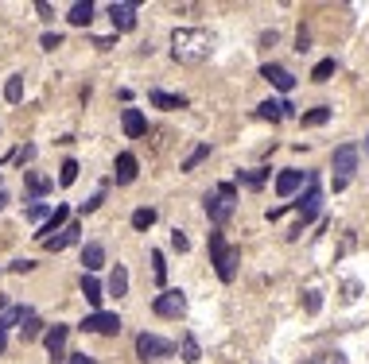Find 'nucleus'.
I'll return each instance as SVG.
<instances>
[{"label": "nucleus", "mask_w": 369, "mask_h": 364, "mask_svg": "<svg viewBox=\"0 0 369 364\" xmlns=\"http://www.w3.org/2000/svg\"><path fill=\"white\" fill-rule=\"evenodd\" d=\"M210 51H214L210 31H202V28H175L171 31V55H175V62L199 66V62L210 59Z\"/></svg>", "instance_id": "f257e3e1"}, {"label": "nucleus", "mask_w": 369, "mask_h": 364, "mask_svg": "<svg viewBox=\"0 0 369 364\" xmlns=\"http://www.w3.org/2000/svg\"><path fill=\"white\" fill-rule=\"evenodd\" d=\"M206 244H210V263H214L218 279H221V283H233V279H237V263H241V248H233L218 229L206 237Z\"/></svg>", "instance_id": "f03ea898"}, {"label": "nucleus", "mask_w": 369, "mask_h": 364, "mask_svg": "<svg viewBox=\"0 0 369 364\" xmlns=\"http://www.w3.org/2000/svg\"><path fill=\"white\" fill-rule=\"evenodd\" d=\"M319 202H323V190H319L315 175H307V190H303V194H299V202H295V210H299V217H295V225H292L288 241H299V237H303V229H307L311 221L319 217Z\"/></svg>", "instance_id": "7ed1b4c3"}, {"label": "nucleus", "mask_w": 369, "mask_h": 364, "mask_svg": "<svg viewBox=\"0 0 369 364\" xmlns=\"http://www.w3.org/2000/svg\"><path fill=\"white\" fill-rule=\"evenodd\" d=\"M202 205H206V217L214 221V225H226V221L233 217V210H237V186L233 182H218Z\"/></svg>", "instance_id": "20e7f679"}, {"label": "nucleus", "mask_w": 369, "mask_h": 364, "mask_svg": "<svg viewBox=\"0 0 369 364\" xmlns=\"http://www.w3.org/2000/svg\"><path fill=\"white\" fill-rule=\"evenodd\" d=\"M82 334H97V337H117L121 334V314H109V310H94L78 322Z\"/></svg>", "instance_id": "39448f33"}, {"label": "nucleus", "mask_w": 369, "mask_h": 364, "mask_svg": "<svg viewBox=\"0 0 369 364\" xmlns=\"http://www.w3.org/2000/svg\"><path fill=\"white\" fill-rule=\"evenodd\" d=\"M152 314H155V318H183V314H187V295L163 287V291L155 295V302H152Z\"/></svg>", "instance_id": "423d86ee"}, {"label": "nucleus", "mask_w": 369, "mask_h": 364, "mask_svg": "<svg viewBox=\"0 0 369 364\" xmlns=\"http://www.w3.org/2000/svg\"><path fill=\"white\" fill-rule=\"evenodd\" d=\"M171 353H175L171 341H163V337H155V334H136V357H141L144 364L148 360H163V357H171Z\"/></svg>", "instance_id": "0eeeda50"}, {"label": "nucleus", "mask_w": 369, "mask_h": 364, "mask_svg": "<svg viewBox=\"0 0 369 364\" xmlns=\"http://www.w3.org/2000/svg\"><path fill=\"white\" fill-rule=\"evenodd\" d=\"M67 337H70V326H62V322H55V326L43 334V345H47V353H51V364H67L70 360Z\"/></svg>", "instance_id": "6e6552de"}, {"label": "nucleus", "mask_w": 369, "mask_h": 364, "mask_svg": "<svg viewBox=\"0 0 369 364\" xmlns=\"http://www.w3.org/2000/svg\"><path fill=\"white\" fill-rule=\"evenodd\" d=\"M331 171H334V178L350 182V175L358 171V147H354V144H338V147H334V155H331Z\"/></svg>", "instance_id": "1a4fd4ad"}, {"label": "nucleus", "mask_w": 369, "mask_h": 364, "mask_svg": "<svg viewBox=\"0 0 369 364\" xmlns=\"http://www.w3.org/2000/svg\"><path fill=\"white\" fill-rule=\"evenodd\" d=\"M109 20H113V31H133L136 28V4L133 0H113L109 4Z\"/></svg>", "instance_id": "9d476101"}, {"label": "nucleus", "mask_w": 369, "mask_h": 364, "mask_svg": "<svg viewBox=\"0 0 369 364\" xmlns=\"http://www.w3.org/2000/svg\"><path fill=\"white\" fill-rule=\"evenodd\" d=\"M67 225H70V205H55L51 221H47V225H43V229H39V233H35V241H39V244H47V241H51V237H59V233H62V229H67Z\"/></svg>", "instance_id": "9b49d317"}, {"label": "nucleus", "mask_w": 369, "mask_h": 364, "mask_svg": "<svg viewBox=\"0 0 369 364\" xmlns=\"http://www.w3.org/2000/svg\"><path fill=\"white\" fill-rule=\"evenodd\" d=\"M136 175H141L136 155L133 152H121L117 155V167H113V182H117V186H128V182H136Z\"/></svg>", "instance_id": "f8f14e48"}, {"label": "nucleus", "mask_w": 369, "mask_h": 364, "mask_svg": "<svg viewBox=\"0 0 369 364\" xmlns=\"http://www.w3.org/2000/svg\"><path fill=\"white\" fill-rule=\"evenodd\" d=\"M35 314L31 306H16L12 299H0V334H8V326H23V318Z\"/></svg>", "instance_id": "ddd939ff"}, {"label": "nucleus", "mask_w": 369, "mask_h": 364, "mask_svg": "<svg viewBox=\"0 0 369 364\" xmlns=\"http://www.w3.org/2000/svg\"><path fill=\"white\" fill-rule=\"evenodd\" d=\"M260 78L272 81V86L280 89V93H292V89H295V78H292L288 70H284L280 62H265V66H260Z\"/></svg>", "instance_id": "4468645a"}, {"label": "nucleus", "mask_w": 369, "mask_h": 364, "mask_svg": "<svg viewBox=\"0 0 369 364\" xmlns=\"http://www.w3.org/2000/svg\"><path fill=\"white\" fill-rule=\"evenodd\" d=\"M292 109H295V105L284 101V97H268V101L257 105V117L260 120H284V117H292Z\"/></svg>", "instance_id": "2eb2a0df"}, {"label": "nucleus", "mask_w": 369, "mask_h": 364, "mask_svg": "<svg viewBox=\"0 0 369 364\" xmlns=\"http://www.w3.org/2000/svg\"><path fill=\"white\" fill-rule=\"evenodd\" d=\"M121 128H125L128 140H141L144 132H148V117H144L141 109H125V113H121Z\"/></svg>", "instance_id": "dca6fc26"}, {"label": "nucleus", "mask_w": 369, "mask_h": 364, "mask_svg": "<svg viewBox=\"0 0 369 364\" xmlns=\"http://www.w3.org/2000/svg\"><path fill=\"white\" fill-rule=\"evenodd\" d=\"M148 105H155V109H187V97L183 93H163V89H152L148 93Z\"/></svg>", "instance_id": "f3484780"}, {"label": "nucleus", "mask_w": 369, "mask_h": 364, "mask_svg": "<svg viewBox=\"0 0 369 364\" xmlns=\"http://www.w3.org/2000/svg\"><path fill=\"white\" fill-rule=\"evenodd\" d=\"M23 182H28L31 198H43L47 190H55V178L43 175V171H23Z\"/></svg>", "instance_id": "a211bd4d"}, {"label": "nucleus", "mask_w": 369, "mask_h": 364, "mask_svg": "<svg viewBox=\"0 0 369 364\" xmlns=\"http://www.w3.org/2000/svg\"><path fill=\"white\" fill-rule=\"evenodd\" d=\"M78 233H82V229H78V221H70V225H67V229H62V233H59V237H51V241H47L43 248H47V252H62V248H70V244H78Z\"/></svg>", "instance_id": "6ab92c4d"}, {"label": "nucleus", "mask_w": 369, "mask_h": 364, "mask_svg": "<svg viewBox=\"0 0 369 364\" xmlns=\"http://www.w3.org/2000/svg\"><path fill=\"white\" fill-rule=\"evenodd\" d=\"M82 268H86V275L101 271L105 268V248L101 244H86V248H82Z\"/></svg>", "instance_id": "aec40b11"}, {"label": "nucleus", "mask_w": 369, "mask_h": 364, "mask_svg": "<svg viewBox=\"0 0 369 364\" xmlns=\"http://www.w3.org/2000/svg\"><path fill=\"white\" fill-rule=\"evenodd\" d=\"M105 291H109L113 299H125V295H128V271H125V263H117V268L109 271V283H105Z\"/></svg>", "instance_id": "412c9836"}, {"label": "nucleus", "mask_w": 369, "mask_h": 364, "mask_svg": "<svg viewBox=\"0 0 369 364\" xmlns=\"http://www.w3.org/2000/svg\"><path fill=\"white\" fill-rule=\"evenodd\" d=\"M299 186H303V171H280L276 175V194L280 198H292Z\"/></svg>", "instance_id": "4be33fe9"}, {"label": "nucleus", "mask_w": 369, "mask_h": 364, "mask_svg": "<svg viewBox=\"0 0 369 364\" xmlns=\"http://www.w3.org/2000/svg\"><path fill=\"white\" fill-rule=\"evenodd\" d=\"M67 20L74 23V28H89V20H94V4L89 0H78V4H70V16Z\"/></svg>", "instance_id": "5701e85b"}, {"label": "nucleus", "mask_w": 369, "mask_h": 364, "mask_svg": "<svg viewBox=\"0 0 369 364\" xmlns=\"http://www.w3.org/2000/svg\"><path fill=\"white\" fill-rule=\"evenodd\" d=\"M82 295H86V302H89V306H101V299H105V287L97 283L94 275H82Z\"/></svg>", "instance_id": "b1692460"}, {"label": "nucleus", "mask_w": 369, "mask_h": 364, "mask_svg": "<svg viewBox=\"0 0 369 364\" xmlns=\"http://www.w3.org/2000/svg\"><path fill=\"white\" fill-rule=\"evenodd\" d=\"M237 182L241 186H249V190H260L268 182V171L265 167H253V171H237Z\"/></svg>", "instance_id": "393cba45"}, {"label": "nucleus", "mask_w": 369, "mask_h": 364, "mask_svg": "<svg viewBox=\"0 0 369 364\" xmlns=\"http://www.w3.org/2000/svg\"><path fill=\"white\" fill-rule=\"evenodd\" d=\"M155 217H160V213H155L152 205H141V210H133V229L136 233H148V229L155 225Z\"/></svg>", "instance_id": "a878e982"}, {"label": "nucleus", "mask_w": 369, "mask_h": 364, "mask_svg": "<svg viewBox=\"0 0 369 364\" xmlns=\"http://www.w3.org/2000/svg\"><path fill=\"white\" fill-rule=\"evenodd\" d=\"M303 128H319V124H326L331 120V105H319V109H311V113H303Z\"/></svg>", "instance_id": "bb28decb"}, {"label": "nucleus", "mask_w": 369, "mask_h": 364, "mask_svg": "<svg viewBox=\"0 0 369 364\" xmlns=\"http://www.w3.org/2000/svg\"><path fill=\"white\" fill-rule=\"evenodd\" d=\"M4 97H8V105H20V97H23V74H12V78L4 81Z\"/></svg>", "instance_id": "cd10ccee"}, {"label": "nucleus", "mask_w": 369, "mask_h": 364, "mask_svg": "<svg viewBox=\"0 0 369 364\" xmlns=\"http://www.w3.org/2000/svg\"><path fill=\"white\" fill-rule=\"evenodd\" d=\"M51 213H55V210H51L47 202H31V205H28V221H35L39 229H43L47 221H51Z\"/></svg>", "instance_id": "c85d7f7f"}, {"label": "nucleus", "mask_w": 369, "mask_h": 364, "mask_svg": "<svg viewBox=\"0 0 369 364\" xmlns=\"http://www.w3.org/2000/svg\"><path fill=\"white\" fill-rule=\"evenodd\" d=\"M39 334H43V322H39V314H28V318H23V326H20V337H23V341H35Z\"/></svg>", "instance_id": "c756f323"}, {"label": "nucleus", "mask_w": 369, "mask_h": 364, "mask_svg": "<svg viewBox=\"0 0 369 364\" xmlns=\"http://www.w3.org/2000/svg\"><path fill=\"white\" fill-rule=\"evenodd\" d=\"M199 357H202L199 337H194V334H183V360H187V364H199Z\"/></svg>", "instance_id": "7c9ffc66"}, {"label": "nucleus", "mask_w": 369, "mask_h": 364, "mask_svg": "<svg viewBox=\"0 0 369 364\" xmlns=\"http://www.w3.org/2000/svg\"><path fill=\"white\" fill-rule=\"evenodd\" d=\"M152 279H155V283H167V263H163V252H160V248H152Z\"/></svg>", "instance_id": "2f4dec72"}, {"label": "nucleus", "mask_w": 369, "mask_h": 364, "mask_svg": "<svg viewBox=\"0 0 369 364\" xmlns=\"http://www.w3.org/2000/svg\"><path fill=\"white\" fill-rule=\"evenodd\" d=\"M303 364H346V353H338V349H326V353H315V357H307Z\"/></svg>", "instance_id": "473e14b6"}, {"label": "nucleus", "mask_w": 369, "mask_h": 364, "mask_svg": "<svg viewBox=\"0 0 369 364\" xmlns=\"http://www.w3.org/2000/svg\"><path fill=\"white\" fill-rule=\"evenodd\" d=\"M334 70H338V62H334V59H323V62L315 66V70H311V81H331Z\"/></svg>", "instance_id": "72a5a7b5"}, {"label": "nucleus", "mask_w": 369, "mask_h": 364, "mask_svg": "<svg viewBox=\"0 0 369 364\" xmlns=\"http://www.w3.org/2000/svg\"><path fill=\"white\" fill-rule=\"evenodd\" d=\"M74 178H78V163H74V159H62V167H59V186H74Z\"/></svg>", "instance_id": "f704fd0d"}, {"label": "nucleus", "mask_w": 369, "mask_h": 364, "mask_svg": "<svg viewBox=\"0 0 369 364\" xmlns=\"http://www.w3.org/2000/svg\"><path fill=\"white\" fill-rule=\"evenodd\" d=\"M206 155H210V144H199V147H194V152H191V155H187V159H183V171H194V167H199L202 159H206Z\"/></svg>", "instance_id": "c9c22d12"}, {"label": "nucleus", "mask_w": 369, "mask_h": 364, "mask_svg": "<svg viewBox=\"0 0 369 364\" xmlns=\"http://www.w3.org/2000/svg\"><path fill=\"white\" fill-rule=\"evenodd\" d=\"M303 310L319 314V310H323V295H319V291H303Z\"/></svg>", "instance_id": "e433bc0d"}, {"label": "nucleus", "mask_w": 369, "mask_h": 364, "mask_svg": "<svg viewBox=\"0 0 369 364\" xmlns=\"http://www.w3.org/2000/svg\"><path fill=\"white\" fill-rule=\"evenodd\" d=\"M101 202H105V186H97V190H94V198H89V202H82V213L101 210Z\"/></svg>", "instance_id": "4c0bfd02"}, {"label": "nucleus", "mask_w": 369, "mask_h": 364, "mask_svg": "<svg viewBox=\"0 0 369 364\" xmlns=\"http://www.w3.org/2000/svg\"><path fill=\"white\" fill-rule=\"evenodd\" d=\"M358 295H362V283H358V279H346V283H342V299L354 302Z\"/></svg>", "instance_id": "58836bf2"}, {"label": "nucleus", "mask_w": 369, "mask_h": 364, "mask_svg": "<svg viewBox=\"0 0 369 364\" xmlns=\"http://www.w3.org/2000/svg\"><path fill=\"white\" fill-rule=\"evenodd\" d=\"M12 159L20 163V167H23V163H31V159H35V147H31V144H23L20 152H12Z\"/></svg>", "instance_id": "ea45409f"}, {"label": "nucleus", "mask_w": 369, "mask_h": 364, "mask_svg": "<svg viewBox=\"0 0 369 364\" xmlns=\"http://www.w3.org/2000/svg\"><path fill=\"white\" fill-rule=\"evenodd\" d=\"M171 248H175V252H187V248H191V241H187L183 229H175V233H171Z\"/></svg>", "instance_id": "a19ab883"}, {"label": "nucleus", "mask_w": 369, "mask_h": 364, "mask_svg": "<svg viewBox=\"0 0 369 364\" xmlns=\"http://www.w3.org/2000/svg\"><path fill=\"white\" fill-rule=\"evenodd\" d=\"M39 43H43V51H55V47H62V35H59V31H47Z\"/></svg>", "instance_id": "79ce46f5"}, {"label": "nucleus", "mask_w": 369, "mask_h": 364, "mask_svg": "<svg viewBox=\"0 0 369 364\" xmlns=\"http://www.w3.org/2000/svg\"><path fill=\"white\" fill-rule=\"evenodd\" d=\"M295 51H299V55H307V51H311V35H307V28H299V35H295Z\"/></svg>", "instance_id": "37998d69"}, {"label": "nucleus", "mask_w": 369, "mask_h": 364, "mask_svg": "<svg viewBox=\"0 0 369 364\" xmlns=\"http://www.w3.org/2000/svg\"><path fill=\"white\" fill-rule=\"evenodd\" d=\"M31 268H35V260H12V268H8V271H12V275H28Z\"/></svg>", "instance_id": "c03bdc74"}, {"label": "nucleus", "mask_w": 369, "mask_h": 364, "mask_svg": "<svg viewBox=\"0 0 369 364\" xmlns=\"http://www.w3.org/2000/svg\"><path fill=\"white\" fill-rule=\"evenodd\" d=\"M67 364H97L94 357H89V353H70V360Z\"/></svg>", "instance_id": "a18cd8bd"}, {"label": "nucleus", "mask_w": 369, "mask_h": 364, "mask_svg": "<svg viewBox=\"0 0 369 364\" xmlns=\"http://www.w3.org/2000/svg\"><path fill=\"white\" fill-rule=\"evenodd\" d=\"M284 213H288V205H276V210H268V221H280Z\"/></svg>", "instance_id": "49530a36"}, {"label": "nucleus", "mask_w": 369, "mask_h": 364, "mask_svg": "<svg viewBox=\"0 0 369 364\" xmlns=\"http://www.w3.org/2000/svg\"><path fill=\"white\" fill-rule=\"evenodd\" d=\"M4 349H8V334H0V357H4Z\"/></svg>", "instance_id": "de8ad7c7"}, {"label": "nucleus", "mask_w": 369, "mask_h": 364, "mask_svg": "<svg viewBox=\"0 0 369 364\" xmlns=\"http://www.w3.org/2000/svg\"><path fill=\"white\" fill-rule=\"evenodd\" d=\"M4 202H8V194H4V190H0V210H4Z\"/></svg>", "instance_id": "09e8293b"}, {"label": "nucleus", "mask_w": 369, "mask_h": 364, "mask_svg": "<svg viewBox=\"0 0 369 364\" xmlns=\"http://www.w3.org/2000/svg\"><path fill=\"white\" fill-rule=\"evenodd\" d=\"M365 159H369V136H365Z\"/></svg>", "instance_id": "8fccbe9b"}]
</instances>
